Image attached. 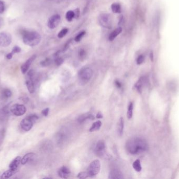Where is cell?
Masks as SVG:
<instances>
[{
	"mask_svg": "<svg viewBox=\"0 0 179 179\" xmlns=\"http://www.w3.org/2000/svg\"><path fill=\"white\" fill-rule=\"evenodd\" d=\"M126 149L131 154H139L148 149L146 140L140 138H131L126 143Z\"/></svg>",
	"mask_w": 179,
	"mask_h": 179,
	"instance_id": "1",
	"label": "cell"
},
{
	"mask_svg": "<svg viewBox=\"0 0 179 179\" xmlns=\"http://www.w3.org/2000/svg\"><path fill=\"white\" fill-rule=\"evenodd\" d=\"M23 40L24 44L34 47L37 45L41 41L40 34L35 31H25L23 33Z\"/></svg>",
	"mask_w": 179,
	"mask_h": 179,
	"instance_id": "2",
	"label": "cell"
},
{
	"mask_svg": "<svg viewBox=\"0 0 179 179\" xmlns=\"http://www.w3.org/2000/svg\"><path fill=\"white\" fill-rule=\"evenodd\" d=\"M93 75V71L90 67H84L80 71L79 78L82 83H86L89 81Z\"/></svg>",
	"mask_w": 179,
	"mask_h": 179,
	"instance_id": "3",
	"label": "cell"
},
{
	"mask_svg": "<svg viewBox=\"0 0 179 179\" xmlns=\"http://www.w3.org/2000/svg\"><path fill=\"white\" fill-rule=\"evenodd\" d=\"M98 21L100 25L102 27L107 29H111L112 22L110 15L107 13H102L98 17Z\"/></svg>",
	"mask_w": 179,
	"mask_h": 179,
	"instance_id": "4",
	"label": "cell"
},
{
	"mask_svg": "<svg viewBox=\"0 0 179 179\" xmlns=\"http://www.w3.org/2000/svg\"><path fill=\"white\" fill-rule=\"evenodd\" d=\"M101 169V163L98 160H95L92 161L88 168V174L90 177H92L97 175L100 172Z\"/></svg>",
	"mask_w": 179,
	"mask_h": 179,
	"instance_id": "5",
	"label": "cell"
},
{
	"mask_svg": "<svg viewBox=\"0 0 179 179\" xmlns=\"http://www.w3.org/2000/svg\"><path fill=\"white\" fill-rule=\"evenodd\" d=\"M35 73L33 70H31L27 74V77L26 80V85L27 90L31 94H33L35 92V85L34 83V77Z\"/></svg>",
	"mask_w": 179,
	"mask_h": 179,
	"instance_id": "6",
	"label": "cell"
},
{
	"mask_svg": "<svg viewBox=\"0 0 179 179\" xmlns=\"http://www.w3.org/2000/svg\"><path fill=\"white\" fill-rule=\"evenodd\" d=\"M10 111L15 116H21L25 114L26 108L23 105L15 104L10 107Z\"/></svg>",
	"mask_w": 179,
	"mask_h": 179,
	"instance_id": "7",
	"label": "cell"
},
{
	"mask_svg": "<svg viewBox=\"0 0 179 179\" xmlns=\"http://www.w3.org/2000/svg\"><path fill=\"white\" fill-rule=\"evenodd\" d=\"M12 42V36L10 34L5 32L0 33V46L7 47Z\"/></svg>",
	"mask_w": 179,
	"mask_h": 179,
	"instance_id": "8",
	"label": "cell"
},
{
	"mask_svg": "<svg viewBox=\"0 0 179 179\" xmlns=\"http://www.w3.org/2000/svg\"><path fill=\"white\" fill-rule=\"evenodd\" d=\"M60 16L58 14L52 15L49 19L48 21V27L50 29H54L58 26L60 22Z\"/></svg>",
	"mask_w": 179,
	"mask_h": 179,
	"instance_id": "9",
	"label": "cell"
},
{
	"mask_svg": "<svg viewBox=\"0 0 179 179\" xmlns=\"http://www.w3.org/2000/svg\"><path fill=\"white\" fill-rule=\"evenodd\" d=\"M34 123L33 121L31 120L28 116L21 121V128L25 131H29L33 126Z\"/></svg>",
	"mask_w": 179,
	"mask_h": 179,
	"instance_id": "10",
	"label": "cell"
},
{
	"mask_svg": "<svg viewBox=\"0 0 179 179\" xmlns=\"http://www.w3.org/2000/svg\"><path fill=\"white\" fill-rule=\"evenodd\" d=\"M105 151V144L104 141L100 140L96 144L95 152L98 156H101L104 154Z\"/></svg>",
	"mask_w": 179,
	"mask_h": 179,
	"instance_id": "11",
	"label": "cell"
},
{
	"mask_svg": "<svg viewBox=\"0 0 179 179\" xmlns=\"http://www.w3.org/2000/svg\"><path fill=\"white\" fill-rule=\"evenodd\" d=\"M36 57V56L35 55H34L32 56L29 59H28L27 60H26V62H24L21 66V71L24 74H25V73L27 72V71L28 70L29 67L31 64V63L33 62L34 60H35Z\"/></svg>",
	"mask_w": 179,
	"mask_h": 179,
	"instance_id": "12",
	"label": "cell"
},
{
	"mask_svg": "<svg viewBox=\"0 0 179 179\" xmlns=\"http://www.w3.org/2000/svg\"><path fill=\"white\" fill-rule=\"evenodd\" d=\"M109 179H122L124 178L123 173L117 169H114L110 171L109 174Z\"/></svg>",
	"mask_w": 179,
	"mask_h": 179,
	"instance_id": "13",
	"label": "cell"
},
{
	"mask_svg": "<svg viewBox=\"0 0 179 179\" xmlns=\"http://www.w3.org/2000/svg\"><path fill=\"white\" fill-rule=\"evenodd\" d=\"M70 174V171L68 168L63 166L59 170L58 175L60 177L63 179H67Z\"/></svg>",
	"mask_w": 179,
	"mask_h": 179,
	"instance_id": "14",
	"label": "cell"
},
{
	"mask_svg": "<svg viewBox=\"0 0 179 179\" xmlns=\"http://www.w3.org/2000/svg\"><path fill=\"white\" fill-rule=\"evenodd\" d=\"M17 170H18L17 169H11V168H10L9 170H6L3 173L0 178H1V179H7V178L11 177L12 175H14L15 173H16Z\"/></svg>",
	"mask_w": 179,
	"mask_h": 179,
	"instance_id": "15",
	"label": "cell"
},
{
	"mask_svg": "<svg viewBox=\"0 0 179 179\" xmlns=\"http://www.w3.org/2000/svg\"><path fill=\"white\" fill-rule=\"evenodd\" d=\"M21 160H22V158L21 156H18L16 157L9 165L10 168L18 169L19 165H20L21 163Z\"/></svg>",
	"mask_w": 179,
	"mask_h": 179,
	"instance_id": "16",
	"label": "cell"
},
{
	"mask_svg": "<svg viewBox=\"0 0 179 179\" xmlns=\"http://www.w3.org/2000/svg\"><path fill=\"white\" fill-rule=\"evenodd\" d=\"M35 156V154L34 153H28L25 154V156H23V158L22 159V160H21L22 165H26L29 161L32 160L34 158Z\"/></svg>",
	"mask_w": 179,
	"mask_h": 179,
	"instance_id": "17",
	"label": "cell"
},
{
	"mask_svg": "<svg viewBox=\"0 0 179 179\" xmlns=\"http://www.w3.org/2000/svg\"><path fill=\"white\" fill-rule=\"evenodd\" d=\"M146 78L145 77H142L140 78L139 80L136 83L135 87L136 90H137L138 92H142V89L143 86L146 83Z\"/></svg>",
	"mask_w": 179,
	"mask_h": 179,
	"instance_id": "18",
	"label": "cell"
},
{
	"mask_svg": "<svg viewBox=\"0 0 179 179\" xmlns=\"http://www.w3.org/2000/svg\"><path fill=\"white\" fill-rule=\"evenodd\" d=\"M122 32V27H119L117 28L116 29H115L114 31H113L110 34V35H109L108 39L110 41H113V40H115V38H116L117 36L119 35V34L121 33Z\"/></svg>",
	"mask_w": 179,
	"mask_h": 179,
	"instance_id": "19",
	"label": "cell"
},
{
	"mask_svg": "<svg viewBox=\"0 0 179 179\" xmlns=\"http://www.w3.org/2000/svg\"><path fill=\"white\" fill-rule=\"evenodd\" d=\"M88 119H90V120H93L94 119V117L92 115L86 114H84V115L80 116L78 119V121L79 123H82L86 120Z\"/></svg>",
	"mask_w": 179,
	"mask_h": 179,
	"instance_id": "20",
	"label": "cell"
},
{
	"mask_svg": "<svg viewBox=\"0 0 179 179\" xmlns=\"http://www.w3.org/2000/svg\"><path fill=\"white\" fill-rule=\"evenodd\" d=\"M102 126V123L100 121H96L93 123L91 127L90 128L89 131L90 132H94V131H97L100 129V128Z\"/></svg>",
	"mask_w": 179,
	"mask_h": 179,
	"instance_id": "21",
	"label": "cell"
},
{
	"mask_svg": "<svg viewBox=\"0 0 179 179\" xmlns=\"http://www.w3.org/2000/svg\"><path fill=\"white\" fill-rule=\"evenodd\" d=\"M124 122L123 118L121 117L119 120V125H118V132L120 135H123L124 131Z\"/></svg>",
	"mask_w": 179,
	"mask_h": 179,
	"instance_id": "22",
	"label": "cell"
},
{
	"mask_svg": "<svg viewBox=\"0 0 179 179\" xmlns=\"http://www.w3.org/2000/svg\"><path fill=\"white\" fill-rule=\"evenodd\" d=\"M111 8L113 12L114 13H121L122 12L121 5L118 3H113L111 5Z\"/></svg>",
	"mask_w": 179,
	"mask_h": 179,
	"instance_id": "23",
	"label": "cell"
},
{
	"mask_svg": "<svg viewBox=\"0 0 179 179\" xmlns=\"http://www.w3.org/2000/svg\"><path fill=\"white\" fill-rule=\"evenodd\" d=\"M133 167L135 171L137 172H140L142 170V168L139 160H136L134 162Z\"/></svg>",
	"mask_w": 179,
	"mask_h": 179,
	"instance_id": "24",
	"label": "cell"
},
{
	"mask_svg": "<svg viewBox=\"0 0 179 179\" xmlns=\"http://www.w3.org/2000/svg\"><path fill=\"white\" fill-rule=\"evenodd\" d=\"M133 104L131 102L128 106V111H127V117L128 119H131L133 117Z\"/></svg>",
	"mask_w": 179,
	"mask_h": 179,
	"instance_id": "25",
	"label": "cell"
},
{
	"mask_svg": "<svg viewBox=\"0 0 179 179\" xmlns=\"http://www.w3.org/2000/svg\"><path fill=\"white\" fill-rule=\"evenodd\" d=\"M75 17V12L73 11H69L66 14V18L68 22H71Z\"/></svg>",
	"mask_w": 179,
	"mask_h": 179,
	"instance_id": "26",
	"label": "cell"
},
{
	"mask_svg": "<svg viewBox=\"0 0 179 179\" xmlns=\"http://www.w3.org/2000/svg\"><path fill=\"white\" fill-rule=\"evenodd\" d=\"M12 95V92L9 89H4L3 92H2V95L4 97V98H8L11 97Z\"/></svg>",
	"mask_w": 179,
	"mask_h": 179,
	"instance_id": "27",
	"label": "cell"
},
{
	"mask_svg": "<svg viewBox=\"0 0 179 179\" xmlns=\"http://www.w3.org/2000/svg\"><path fill=\"white\" fill-rule=\"evenodd\" d=\"M78 56L81 60H83L86 58V52L84 49H80L78 52Z\"/></svg>",
	"mask_w": 179,
	"mask_h": 179,
	"instance_id": "28",
	"label": "cell"
},
{
	"mask_svg": "<svg viewBox=\"0 0 179 179\" xmlns=\"http://www.w3.org/2000/svg\"><path fill=\"white\" fill-rule=\"evenodd\" d=\"M86 34V32L82 31L81 32H80L77 35L75 36V40L76 42H79L82 40V38L84 37V35Z\"/></svg>",
	"mask_w": 179,
	"mask_h": 179,
	"instance_id": "29",
	"label": "cell"
},
{
	"mask_svg": "<svg viewBox=\"0 0 179 179\" xmlns=\"http://www.w3.org/2000/svg\"><path fill=\"white\" fill-rule=\"evenodd\" d=\"M68 29H63L61 31L59 32V33L58 34V37L59 38H63L64 36L66 35V34L68 33Z\"/></svg>",
	"mask_w": 179,
	"mask_h": 179,
	"instance_id": "30",
	"label": "cell"
},
{
	"mask_svg": "<svg viewBox=\"0 0 179 179\" xmlns=\"http://www.w3.org/2000/svg\"><path fill=\"white\" fill-rule=\"evenodd\" d=\"M77 177L79 179H86L87 177H90L88 172H82L78 174Z\"/></svg>",
	"mask_w": 179,
	"mask_h": 179,
	"instance_id": "31",
	"label": "cell"
},
{
	"mask_svg": "<svg viewBox=\"0 0 179 179\" xmlns=\"http://www.w3.org/2000/svg\"><path fill=\"white\" fill-rule=\"evenodd\" d=\"M51 61L50 59H47L45 60L42 61V62H40V64L43 66H48L51 64Z\"/></svg>",
	"mask_w": 179,
	"mask_h": 179,
	"instance_id": "32",
	"label": "cell"
},
{
	"mask_svg": "<svg viewBox=\"0 0 179 179\" xmlns=\"http://www.w3.org/2000/svg\"><path fill=\"white\" fill-rule=\"evenodd\" d=\"M145 60V57L143 55H140L138 57L136 62L138 65L142 64V62H144Z\"/></svg>",
	"mask_w": 179,
	"mask_h": 179,
	"instance_id": "33",
	"label": "cell"
},
{
	"mask_svg": "<svg viewBox=\"0 0 179 179\" xmlns=\"http://www.w3.org/2000/svg\"><path fill=\"white\" fill-rule=\"evenodd\" d=\"M63 59L61 57H58V58H57L55 59V64L57 65V66H60L61 65L63 64Z\"/></svg>",
	"mask_w": 179,
	"mask_h": 179,
	"instance_id": "34",
	"label": "cell"
},
{
	"mask_svg": "<svg viewBox=\"0 0 179 179\" xmlns=\"http://www.w3.org/2000/svg\"><path fill=\"white\" fill-rule=\"evenodd\" d=\"M21 51V49L19 46H16L14 47V48H13L12 51V53L13 54H14L15 53H19Z\"/></svg>",
	"mask_w": 179,
	"mask_h": 179,
	"instance_id": "35",
	"label": "cell"
},
{
	"mask_svg": "<svg viewBox=\"0 0 179 179\" xmlns=\"http://www.w3.org/2000/svg\"><path fill=\"white\" fill-rule=\"evenodd\" d=\"M4 10H5V5L4 3L0 1V14H2L4 12Z\"/></svg>",
	"mask_w": 179,
	"mask_h": 179,
	"instance_id": "36",
	"label": "cell"
},
{
	"mask_svg": "<svg viewBox=\"0 0 179 179\" xmlns=\"http://www.w3.org/2000/svg\"><path fill=\"white\" fill-rule=\"evenodd\" d=\"M49 109L47 108L45 109L43 111H42V114L44 115V116L47 117L48 115V114H49Z\"/></svg>",
	"mask_w": 179,
	"mask_h": 179,
	"instance_id": "37",
	"label": "cell"
},
{
	"mask_svg": "<svg viewBox=\"0 0 179 179\" xmlns=\"http://www.w3.org/2000/svg\"><path fill=\"white\" fill-rule=\"evenodd\" d=\"M74 12H75V19H78V18L79 17L80 15L79 9V8H77V9L74 11Z\"/></svg>",
	"mask_w": 179,
	"mask_h": 179,
	"instance_id": "38",
	"label": "cell"
},
{
	"mask_svg": "<svg viewBox=\"0 0 179 179\" xmlns=\"http://www.w3.org/2000/svg\"><path fill=\"white\" fill-rule=\"evenodd\" d=\"M115 85L117 87L119 88H120L122 87V84H121V83L119 81V80H115Z\"/></svg>",
	"mask_w": 179,
	"mask_h": 179,
	"instance_id": "39",
	"label": "cell"
},
{
	"mask_svg": "<svg viewBox=\"0 0 179 179\" xmlns=\"http://www.w3.org/2000/svg\"><path fill=\"white\" fill-rule=\"evenodd\" d=\"M13 55V54L12 53V52L9 53V54L6 55V58L8 59H10L12 58Z\"/></svg>",
	"mask_w": 179,
	"mask_h": 179,
	"instance_id": "40",
	"label": "cell"
},
{
	"mask_svg": "<svg viewBox=\"0 0 179 179\" xmlns=\"http://www.w3.org/2000/svg\"><path fill=\"white\" fill-rule=\"evenodd\" d=\"M96 118H103V115H102L101 113H98V114H97Z\"/></svg>",
	"mask_w": 179,
	"mask_h": 179,
	"instance_id": "41",
	"label": "cell"
}]
</instances>
